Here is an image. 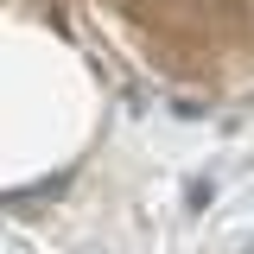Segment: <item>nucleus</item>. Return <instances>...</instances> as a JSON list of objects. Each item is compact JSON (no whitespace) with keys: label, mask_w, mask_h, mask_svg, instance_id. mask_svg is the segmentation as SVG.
Returning <instances> with one entry per match:
<instances>
[{"label":"nucleus","mask_w":254,"mask_h":254,"mask_svg":"<svg viewBox=\"0 0 254 254\" xmlns=\"http://www.w3.org/2000/svg\"><path fill=\"white\" fill-rule=\"evenodd\" d=\"M248 254H254V242H248Z\"/></svg>","instance_id":"obj_1"}]
</instances>
